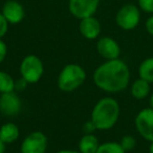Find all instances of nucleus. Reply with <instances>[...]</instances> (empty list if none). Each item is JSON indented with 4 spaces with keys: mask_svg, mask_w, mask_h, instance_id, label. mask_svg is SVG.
Wrapping results in <instances>:
<instances>
[{
    "mask_svg": "<svg viewBox=\"0 0 153 153\" xmlns=\"http://www.w3.org/2000/svg\"><path fill=\"white\" fill-rule=\"evenodd\" d=\"M2 15L11 24H18L24 19V9L21 3L9 0L2 7Z\"/></svg>",
    "mask_w": 153,
    "mask_h": 153,
    "instance_id": "11",
    "label": "nucleus"
},
{
    "mask_svg": "<svg viewBox=\"0 0 153 153\" xmlns=\"http://www.w3.org/2000/svg\"><path fill=\"white\" fill-rule=\"evenodd\" d=\"M16 88V82L13 76L5 71L0 70V94L14 91Z\"/></svg>",
    "mask_w": 153,
    "mask_h": 153,
    "instance_id": "17",
    "label": "nucleus"
},
{
    "mask_svg": "<svg viewBox=\"0 0 153 153\" xmlns=\"http://www.w3.org/2000/svg\"><path fill=\"white\" fill-rule=\"evenodd\" d=\"M20 135L18 126L15 123H4L0 127V140L5 145L16 142Z\"/></svg>",
    "mask_w": 153,
    "mask_h": 153,
    "instance_id": "13",
    "label": "nucleus"
},
{
    "mask_svg": "<svg viewBox=\"0 0 153 153\" xmlns=\"http://www.w3.org/2000/svg\"><path fill=\"white\" fill-rule=\"evenodd\" d=\"M138 5L146 13H153V0H138Z\"/></svg>",
    "mask_w": 153,
    "mask_h": 153,
    "instance_id": "20",
    "label": "nucleus"
},
{
    "mask_svg": "<svg viewBox=\"0 0 153 153\" xmlns=\"http://www.w3.org/2000/svg\"><path fill=\"white\" fill-rule=\"evenodd\" d=\"M149 103H150V108L153 109V94L150 96V99H149Z\"/></svg>",
    "mask_w": 153,
    "mask_h": 153,
    "instance_id": "27",
    "label": "nucleus"
},
{
    "mask_svg": "<svg viewBox=\"0 0 153 153\" xmlns=\"http://www.w3.org/2000/svg\"><path fill=\"white\" fill-rule=\"evenodd\" d=\"M149 153H153V142L150 143V147H149Z\"/></svg>",
    "mask_w": 153,
    "mask_h": 153,
    "instance_id": "28",
    "label": "nucleus"
},
{
    "mask_svg": "<svg viewBox=\"0 0 153 153\" xmlns=\"http://www.w3.org/2000/svg\"><path fill=\"white\" fill-rule=\"evenodd\" d=\"M97 153H126L120 143L107 142L104 144H100Z\"/></svg>",
    "mask_w": 153,
    "mask_h": 153,
    "instance_id": "18",
    "label": "nucleus"
},
{
    "mask_svg": "<svg viewBox=\"0 0 153 153\" xmlns=\"http://www.w3.org/2000/svg\"><path fill=\"white\" fill-rule=\"evenodd\" d=\"M150 94V83L138 78L131 85V94L136 100H144Z\"/></svg>",
    "mask_w": 153,
    "mask_h": 153,
    "instance_id": "15",
    "label": "nucleus"
},
{
    "mask_svg": "<svg viewBox=\"0 0 153 153\" xmlns=\"http://www.w3.org/2000/svg\"><path fill=\"white\" fill-rule=\"evenodd\" d=\"M120 144L123 147L124 150L127 152V151H131L135 148L136 140L132 135H124L123 137H122Z\"/></svg>",
    "mask_w": 153,
    "mask_h": 153,
    "instance_id": "19",
    "label": "nucleus"
},
{
    "mask_svg": "<svg viewBox=\"0 0 153 153\" xmlns=\"http://www.w3.org/2000/svg\"><path fill=\"white\" fill-rule=\"evenodd\" d=\"M140 78L149 83H153V57L147 58L140 63L138 67Z\"/></svg>",
    "mask_w": 153,
    "mask_h": 153,
    "instance_id": "16",
    "label": "nucleus"
},
{
    "mask_svg": "<svg viewBox=\"0 0 153 153\" xmlns=\"http://www.w3.org/2000/svg\"><path fill=\"white\" fill-rule=\"evenodd\" d=\"M130 70L128 65L119 58L101 64L94 72V82L98 88L109 94L123 91L128 87Z\"/></svg>",
    "mask_w": 153,
    "mask_h": 153,
    "instance_id": "1",
    "label": "nucleus"
},
{
    "mask_svg": "<svg viewBox=\"0 0 153 153\" xmlns=\"http://www.w3.org/2000/svg\"><path fill=\"white\" fill-rule=\"evenodd\" d=\"M57 153H81L80 151H74V150H60Z\"/></svg>",
    "mask_w": 153,
    "mask_h": 153,
    "instance_id": "25",
    "label": "nucleus"
},
{
    "mask_svg": "<svg viewBox=\"0 0 153 153\" xmlns=\"http://www.w3.org/2000/svg\"><path fill=\"white\" fill-rule=\"evenodd\" d=\"M135 128L146 140L153 142V109L144 108L135 117Z\"/></svg>",
    "mask_w": 153,
    "mask_h": 153,
    "instance_id": "7",
    "label": "nucleus"
},
{
    "mask_svg": "<svg viewBox=\"0 0 153 153\" xmlns=\"http://www.w3.org/2000/svg\"><path fill=\"white\" fill-rule=\"evenodd\" d=\"M120 105L110 97L103 98L94 105L91 112V122L97 130H109L117 124L120 117Z\"/></svg>",
    "mask_w": 153,
    "mask_h": 153,
    "instance_id": "2",
    "label": "nucleus"
},
{
    "mask_svg": "<svg viewBox=\"0 0 153 153\" xmlns=\"http://www.w3.org/2000/svg\"><path fill=\"white\" fill-rule=\"evenodd\" d=\"M9 30V21L5 19V17L0 13V39L5 36Z\"/></svg>",
    "mask_w": 153,
    "mask_h": 153,
    "instance_id": "21",
    "label": "nucleus"
},
{
    "mask_svg": "<svg viewBox=\"0 0 153 153\" xmlns=\"http://www.w3.org/2000/svg\"><path fill=\"white\" fill-rule=\"evenodd\" d=\"M19 69L21 79H23L28 84H35L38 83L42 78L44 66L39 57L35 55H28L21 61Z\"/></svg>",
    "mask_w": 153,
    "mask_h": 153,
    "instance_id": "4",
    "label": "nucleus"
},
{
    "mask_svg": "<svg viewBox=\"0 0 153 153\" xmlns=\"http://www.w3.org/2000/svg\"><path fill=\"white\" fill-rule=\"evenodd\" d=\"M140 10L133 4H126L121 7L115 17L117 25L125 30L135 28L140 23Z\"/></svg>",
    "mask_w": 153,
    "mask_h": 153,
    "instance_id": "5",
    "label": "nucleus"
},
{
    "mask_svg": "<svg viewBox=\"0 0 153 153\" xmlns=\"http://www.w3.org/2000/svg\"><path fill=\"white\" fill-rule=\"evenodd\" d=\"M21 108V100L14 91L1 94L0 96V112L4 117H16L20 113Z\"/></svg>",
    "mask_w": 153,
    "mask_h": 153,
    "instance_id": "9",
    "label": "nucleus"
},
{
    "mask_svg": "<svg viewBox=\"0 0 153 153\" xmlns=\"http://www.w3.org/2000/svg\"><path fill=\"white\" fill-rule=\"evenodd\" d=\"M97 51L101 57L108 61V60L119 59L121 48L114 39L110 37H103L97 42Z\"/></svg>",
    "mask_w": 153,
    "mask_h": 153,
    "instance_id": "10",
    "label": "nucleus"
},
{
    "mask_svg": "<svg viewBox=\"0 0 153 153\" xmlns=\"http://www.w3.org/2000/svg\"><path fill=\"white\" fill-rule=\"evenodd\" d=\"M5 152V144L0 140V153H4Z\"/></svg>",
    "mask_w": 153,
    "mask_h": 153,
    "instance_id": "26",
    "label": "nucleus"
},
{
    "mask_svg": "<svg viewBox=\"0 0 153 153\" xmlns=\"http://www.w3.org/2000/svg\"><path fill=\"white\" fill-rule=\"evenodd\" d=\"M81 35L88 40H94L101 34V24L97 18L94 16L81 19L79 25Z\"/></svg>",
    "mask_w": 153,
    "mask_h": 153,
    "instance_id": "12",
    "label": "nucleus"
},
{
    "mask_svg": "<svg viewBox=\"0 0 153 153\" xmlns=\"http://www.w3.org/2000/svg\"><path fill=\"white\" fill-rule=\"evenodd\" d=\"M100 143L96 135L92 133L84 134L79 142V151L81 153H97Z\"/></svg>",
    "mask_w": 153,
    "mask_h": 153,
    "instance_id": "14",
    "label": "nucleus"
},
{
    "mask_svg": "<svg viewBox=\"0 0 153 153\" xmlns=\"http://www.w3.org/2000/svg\"><path fill=\"white\" fill-rule=\"evenodd\" d=\"M7 55V46L4 43V41H2L0 39V64L4 61Z\"/></svg>",
    "mask_w": 153,
    "mask_h": 153,
    "instance_id": "22",
    "label": "nucleus"
},
{
    "mask_svg": "<svg viewBox=\"0 0 153 153\" xmlns=\"http://www.w3.org/2000/svg\"><path fill=\"white\" fill-rule=\"evenodd\" d=\"M83 130H84V132H85V134H89V133H92L94 130H97V128H96V126H94V124L91 122V120H90V121L86 122V123L84 124Z\"/></svg>",
    "mask_w": 153,
    "mask_h": 153,
    "instance_id": "23",
    "label": "nucleus"
},
{
    "mask_svg": "<svg viewBox=\"0 0 153 153\" xmlns=\"http://www.w3.org/2000/svg\"><path fill=\"white\" fill-rule=\"evenodd\" d=\"M146 30L151 36H153V16H151L150 18H148L146 22Z\"/></svg>",
    "mask_w": 153,
    "mask_h": 153,
    "instance_id": "24",
    "label": "nucleus"
},
{
    "mask_svg": "<svg viewBox=\"0 0 153 153\" xmlns=\"http://www.w3.org/2000/svg\"><path fill=\"white\" fill-rule=\"evenodd\" d=\"M100 0H69V12L78 19L91 17L97 12Z\"/></svg>",
    "mask_w": 153,
    "mask_h": 153,
    "instance_id": "8",
    "label": "nucleus"
},
{
    "mask_svg": "<svg viewBox=\"0 0 153 153\" xmlns=\"http://www.w3.org/2000/svg\"><path fill=\"white\" fill-rule=\"evenodd\" d=\"M48 140L41 131H34L23 140L20 147V153H45Z\"/></svg>",
    "mask_w": 153,
    "mask_h": 153,
    "instance_id": "6",
    "label": "nucleus"
},
{
    "mask_svg": "<svg viewBox=\"0 0 153 153\" xmlns=\"http://www.w3.org/2000/svg\"><path fill=\"white\" fill-rule=\"evenodd\" d=\"M86 80V71L81 65L67 64L58 76V87L64 92H71L83 85Z\"/></svg>",
    "mask_w": 153,
    "mask_h": 153,
    "instance_id": "3",
    "label": "nucleus"
}]
</instances>
